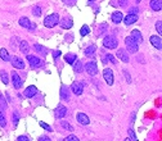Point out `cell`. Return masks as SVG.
Wrapping results in <instances>:
<instances>
[{
	"label": "cell",
	"instance_id": "obj_35",
	"mask_svg": "<svg viewBox=\"0 0 162 141\" xmlns=\"http://www.w3.org/2000/svg\"><path fill=\"white\" fill-rule=\"evenodd\" d=\"M63 141H80V140H79L75 135H70V136H67Z\"/></svg>",
	"mask_w": 162,
	"mask_h": 141
},
{
	"label": "cell",
	"instance_id": "obj_29",
	"mask_svg": "<svg viewBox=\"0 0 162 141\" xmlns=\"http://www.w3.org/2000/svg\"><path fill=\"white\" fill-rule=\"evenodd\" d=\"M0 126H1V127L7 126V119H5V115H4L3 109H0Z\"/></svg>",
	"mask_w": 162,
	"mask_h": 141
},
{
	"label": "cell",
	"instance_id": "obj_48",
	"mask_svg": "<svg viewBox=\"0 0 162 141\" xmlns=\"http://www.w3.org/2000/svg\"><path fill=\"white\" fill-rule=\"evenodd\" d=\"M89 1H95V0H89Z\"/></svg>",
	"mask_w": 162,
	"mask_h": 141
},
{
	"label": "cell",
	"instance_id": "obj_14",
	"mask_svg": "<svg viewBox=\"0 0 162 141\" xmlns=\"http://www.w3.org/2000/svg\"><path fill=\"white\" fill-rule=\"evenodd\" d=\"M116 57L119 58L121 62H125V63L129 62V55H127V53H126L125 49H119L117 53H116Z\"/></svg>",
	"mask_w": 162,
	"mask_h": 141
},
{
	"label": "cell",
	"instance_id": "obj_34",
	"mask_svg": "<svg viewBox=\"0 0 162 141\" xmlns=\"http://www.w3.org/2000/svg\"><path fill=\"white\" fill-rule=\"evenodd\" d=\"M107 28H108V24H107V23H102L99 26V35H102L104 31H107Z\"/></svg>",
	"mask_w": 162,
	"mask_h": 141
},
{
	"label": "cell",
	"instance_id": "obj_28",
	"mask_svg": "<svg viewBox=\"0 0 162 141\" xmlns=\"http://www.w3.org/2000/svg\"><path fill=\"white\" fill-rule=\"evenodd\" d=\"M0 77H1V81H3V84H4V85L9 84V78H8V74H7V72H5V71L0 72Z\"/></svg>",
	"mask_w": 162,
	"mask_h": 141
},
{
	"label": "cell",
	"instance_id": "obj_46",
	"mask_svg": "<svg viewBox=\"0 0 162 141\" xmlns=\"http://www.w3.org/2000/svg\"><path fill=\"white\" fill-rule=\"evenodd\" d=\"M125 141H133V140H131L130 137H127V139H125Z\"/></svg>",
	"mask_w": 162,
	"mask_h": 141
},
{
	"label": "cell",
	"instance_id": "obj_45",
	"mask_svg": "<svg viewBox=\"0 0 162 141\" xmlns=\"http://www.w3.org/2000/svg\"><path fill=\"white\" fill-rule=\"evenodd\" d=\"M39 141H52L50 139H49L48 136H41L40 139H39Z\"/></svg>",
	"mask_w": 162,
	"mask_h": 141
},
{
	"label": "cell",
	"instance_id": "obj_6",
	"mask_svg": "<svg viewBox=\"0 0 162 141\" xmlns=\"http://www.w3.org/2000/svg\"><path fill=\"white\" fill-rule=\"evenodd\" d=\"M85 71L90 74V76H95L98 73V67L95 62H89L85 64Z\"/></svg>",
	"mask_w": 162,
	"mask_h": 141
},
{
	"label": "cell",
	"instance_id": "obj_32",
	"mask_svg": "<svg viewBox=\"0 0 162 141\" xmlns=\"http://www.w3.org/2000/svg\"><path fill=\"white\" fill-rule=\"evenodd\" d=\"M32 14H34L35 17H40L41 16V8L40 7H34V9H32Z\"/></svg>",
	"mask_w": 162,
	"mask_h": 141
},
{
	"label": "cell",
	"instance_id": "obj_42",
	"mask_svg": "<svg viewBox=\"0 0 162 141\" xmlns=\"http://www.w3.org/2000/svg\"><path fill=\"white\" fill-rule=\"evenodd\" d=\"M61 50H56V51H54V53H53V58H54V59H57V58H59V57H61Z\"/></svg>",
	"mask_w": 162,
	"mask_h": 141
},
{
	"label": "cell",
	"instance_id": "obj_33",
	"mask_svg": "<svg viewBox=\"0 0 162 141\" xmlns=\"http://www.w3.org/2000/svg\"><path fill=\"white\" fill-rule=\"evenodd\" d=\"M12 119H13V123H14V126H17L18 121H20V117H18V113H17V112H14V113H13V115H12Z\"/></svg>",
	"mask_w": 162,
	"mask_h": 141
},
{
	"label": "cell",
	"instance_id": "obj_20",
	"mask_svg": "<svg viewBox=\"0 0 162 141\" xmlns=\"http://www.w3.org/2000/svg\"><path fill=\"white\" fill-rule=\"evenodd\" d=\"M149 5L153 10H156V12H160V10L162 9V1L161 0H150Z\"/></svg>",
	"mask_w": 162,
	"mask_h": 141
},
{
	"label": "cell",
	"instance_id": "obj_41",
	"mask_svg": "<svg viewBox=\"0 0 162 141\" xmlns=\"http://www.w3.org/2000/svg\"><path fill=\"white\" fill-rule=\"evenodd\" d=\"M61 124H62L63 128H67V130H70V131H73V128H72V127H71L67 122H61Z\"/></svg>",
	"mask_w": 162,
	"mask_h": 141
},
{
	"label": "cell",
	"instance_id": "obj_1",
	"mask_svg": "<svg viewBox=\"0 0 162 141\" xmlns=\"http://www.w3.org/2000/svg\"><path fill=\"white\" fill-rule=\"evenodd\" d=\"M58 23H59V16L57 13H53V14L48 16V17L44 19V26L48 27V28H53Z\"/></svg>",
	"mask_w": 162,
	"mask_h": 141
},
{
	"label": "cell",
	"instance_id": "obj_24",
	"mask_svg": "<svg viewBox=\"0 0 162 141\" xmlns=\"http://www.w3.org/2000/svg\"><path fill=\"white\" fill-rule=\"evenodd\" d=\"M122 19H123V16L121 12H115L113 14H112V22H113V23H116V24L120 23Z\"/></svg>",
	"mask_w": 162,
	"mask_h": 141
},
{
	"label": "cell",
	"instance_id": "obj_50",
	"mask_svg": "<svg viewBox=\"0 0 162 141\" xmlns=\"http://www.w3.org/2000/svg\"><path fill=\"white\" fill-rule=\"evenodd\" d=\"M135 141H138V140H135Z\"/></svg>",
	"mask_w": 162,
	"mask_h": 141
},
{
	"label": "cell",
	"instance_id": "obj_9",
	"mask_svg": "<svg viewBox=\"0 0 162 141\" xmlns=\"http://www.w3.org/2000/svg\"><path fill=\"white\" fill-rule=\"evenodd\" d=\"M12 81H13V86L16 88H21L22 85H23V81L21 80L20 74L17 72H12Z\"/></svg>",
	"mask_w": 162,
	"mask_h": 141
},
{
	"label": "cell",
	"instance_id": "obj_7",
	"mask_svg": "<svg viewBox=\"0 0 162 141\" xmlns=\"http://www.w3.org/2000/svg\"><path fill=\"white\" fill-rule=\"evenodd\" d=\"M66 114H67V108L63 107V105L57 107L56 110H54V117L58 118V119H61V118H64Z\"/></svg>",
	"mask_w": 162,
	"mask_h": 141
},
{
	"label": "cell",
	"instance_id": "obj_30",
	"mask_svg": "<svg viewBox=\"0 0 162 141\" xmlns=\"http://www.w3.org/2000/svg\"><path fill=\"white\" fill-rule=\"evenodd\" d=\"M34 48H35V50L39 51V53H41V54H46V49L44 48V46H41L40 44H35Z\"/></svg>",
	"mask_w": 162,
	"mask_h": 141
},
{
	"label": "cell",
	"instance_id": "obj_12",
	"mask_svg": "<svg viewBox=\"0 0 162 141\" xmlns=\"http://www.w3.org/2000/svg\"><path fill=\"white\" fill-rule=\"evenodd\" d=\"M12 65H13L14 68H17V69H23V68H24V62L21 59V58L13 57V59H12Z\"/></svg>",
	"mask_w": 162,
	"mask_h": 141
},
{
	"label": "cell",
	"instance_id": "obj_37",
	"mask_svg": "<svg viewBox=\"0 0 162 141\" xmlns=\"http://www.w3.org/2000/svg\"><path fill=\"white\" fill-rule=\"evenodd\" d=\"M156 30H157V31H158V34H162V22L161 21H158L157 22V23H156Z\"/></svg>",
	"mask_w": 162,
	"mask_h": 141
},
{
	"label": "cell",
	"instance_id": "obj_13",
	"mask_svg": "<svg viewBox=\"0 0 162 141\" xmlns=\"http://www.w3.org/2000/svg\"><path fill=\"white\" fill-rule=\"evenodd\" d=\"M24 96L26 98H34L35 95L37 94V88H36V86H34V85H31V86H28L24 90Z\"/></svg>",
	"mask_w": 162,
	"mask_h": 141
},
{
	"label": "cell",
	"instance_id": "obj_3",
	"mask_svg": "<svg viewBox=\"0 0 162 141\" xmlns=\"http://www.w3.org/2000/svg\"><path fill=\"white\" fill-rule=\"evenodd\" d=\"M125 44H126V48H127V50L130 51V53H136V51L139 50L138 44H136L135 40H133L130 36H127V37L125 38Z\"/></svg>",
	"mask_w": 162,
	"mask_h": 141
},
{
	"label": "cell",
	"instance_id": "obj_11",
	"mask_svg": "<svg viewBox=\"0 0 162 141\" xmlns=\"http://www.w3.org/2000/svg\"><path fill=\"white\" fill-rule=\"evenodd\" d=\"M150 44H152L157 50H161L162 49V40H161L160 36H150Z\"/></svg>",
	"mask_w": 162,
	"mask_h": 141
},
{
	"label": "cell",
	"instance_id": "obj_44",
	"mask_svg": "<svg viewBox=\"0 0 162 141\" xmlns=\"http://www.w3.org/2000/svg\"><path fill=\"white\" fill-rule=\"evenodd\" d=\"M119 4H120V7H126L127 0H119Z\"/></svg>",
	"mask_w": 162,
	"mask_h": 141
},
{
	"label": "cell",
	"instance_id": "obj_31",
	"mask_svg": "<svg viewBox=\"0 0 162 141\" xmlns=\"http://www.w3.org/2000/svg\"><path fill=\"white\" fill-rule=\"evenodd\" d=\"M80 34L82 35V36H85V35H89L90 34V28H89V26H82L81 27V30H80Z\"/></svg>",
	"mask_w": 162,
	"mask_h": 141
},
{
	"label": "cell",
	"instance_id": "obj_40",
	"mask_svg": "<svg viewBox=\"0 0 162 141\" xmlns=\"http://www.w3.org/2000/svg\"><path fill=\"white\" fill-rule=\"evenodd\" d=\"M129 136H130V139H131V140H133V141H135V140H136V136H135V132H134V131H133V130H131V128H130V130H129Z\"/></svg>",
	"mask_w": 162,
	"mask_h": 141
},
{
	"label": "cell",
	"instance_id": "obj_22",
	"mask_svg": "<svg viewBox=\"0 0 162 141\" xmlns=\"http://www.w3.org/2000/svg\"><path fill=\"white\" fill-rule=\"evenodd\" d=\"M72 65H73V71H75L76 73H81V72L84 71V64H82L81 60H76Z\"/></svg>",
	"mask_w": 162,
	"mask_h": 141
},
{
	"label": "cell",
	"instance_id": "obj_26",
	"mask_svg": "<svg viewBox=\"0 0 162 141\" xmlns=\"http://www.w3.org/2000/svg\"><path fill=\"white\" fill-rule=\"evenodd\" d=\"M0 58H1L4 62H8V60H10V57H9V54H8L7 49H0Z\"/></svg>",
	"mask_w": 162,
	"mask_h": 141
},
{
	"label": "cell",
	"instance_id": "obj_23",
	"mask_svg": "<svg viewBox=\"0 0 162 141\" xmlns=\"http://www.w3.org/2000/svg\"><path fill=\"white\" fill-rule=\"evenodd\" d=\"M64 60L68 63V64H73V63L77 60V57H76L75 54H72V53H68V54L64 55Z\"/></svg>",
	"mask_w": 162,
	"mask_h": 141
},
{
	"label": "cell",
	"instance_id": "obj_8",
	"mask_svg": "<svg viewBox=\"0 0 162 141\" xmlns=\"http://www.w3.org/2000/svg\"><path fill=\"white\" fill-rule=\"evenodd\" d=\"M71 90L75 95H81L82 91H84V84L82 82H73L71 85Z\"/></svg>",
	"mask_w": 162,
	"mask_h": 141
},
{
	"label": "cell",
	"instance_id": "obj_49",
	"mask_svg": "<svg viewBox=\"0 0 162 141\" xmlns=\"http://www.w3.org/2000/svg\"><path fill=\"white\" fill-rule=\"evenodd\" d=\"M73 1H76V0H73Z\"/></svg>",
	"mask_w": 162,
	"mask_h": 141
},
{
	"label": "cell",
	"instance_id": "obj_15",
	"mask_svg": "<svg viewBox=\"0 0 162 141\" xmlns=\"http://www.w3.org/2000/svg\"><path fill=\"white\" fill-rule=\"evenodd\" d=\"M130 37L133 38V40H135L136 44L143 43V36H142V34H140V31H139V30H133V31H131Z\"/></svg>",
	"mask_w": 162,
	"mask_h": 141
},
{
	"label": "cell",
	"instance_id": "obj_4",
	"mask_svg": "<svg viewBox=\"0 0 162 141\" xmlns=\"http://www.w3.org/2000/svg\"><path fill=\"white\" fill-rule=\"evenodd\" d=\"M27 60H28L31 68H39L43 65V60L37 57H34V55H27Z\"/></svg>",
	"mask_w": 162,
	"mask_h": 141
},
{
	"label": "cell",
	"instance_id": "obj_16",
	"mask_svg": "<svg viewBox=\"0 0 162 141\" xmlns=\"http://www.w3.org/2000/svg\"><path fill=\"white\" fill-rule=\"evenodd\" d=\"M122 21H123V23H125L126 26H130V24L135 23V22L138 21V16L136 14H127L125 18L122 19Z\"/></svg>",
	"mask_w": 162,
	"mask_h": 141
},
{
	"label": "cell",
	"instance_id": "obj_5",
	"mask_svg": "<svg viewBox=\"0 0 162 141\" xmlns=\"http://www.w3.org/2000/svg\"><path fill=\"white\" fill-rule=\"evenodd\" d=\"M103 77H104V80H106L107 85H109V86L113 85V71H112L111 68H104Z\"/></svg>",
	"mask_w": 162,
	"mask_h": 141
},
{
	"label": "cell",
	"instance_id": "obj_39",
	"mask_svg": "<svg viewBox=\"0 0 162 141\" xmlns=\"http://www.w3.org/2000/svg\"><path fill=\"white\" fill-rule=\"evenodd\" d=\"M40 126L43 127L44 130H46V131H49V132L52 131V127L49 126V124H46V123H44V122H40Z\"/></svg>",
	"mask_w": 162,
	"mask_h": 141
},
{
	"label": "cell",
	"instance_id": "obj_2",
	"mask_svg": "<svg viewBox=\"0 0 162 141\" xmlns=\"http://www.w3.org/2000/svg\"><path fill=\"white\" fill-rule=\"evenodd\" d=\"M103 45L108 49H116L117 45H119V41H117L116 37L113 36H106L103 38Z\"/></svg>",
	"mask_w": 162,
	"mask_h": 141
},
{
	"label": "cell",
	"instance_id": "obj_18",
	"mask_svg": "<svg viewBox=\"0 0 162 141\" xmlns=\"http://www.w3.org/2000/svg\"><path fill=\"white\" fill-rule=\"evenodd\" d=\"M18 23H20V26L21 27H23V28H27L30 31L31 30V22H30V19L27 18V17H22L20 21H18Z\"/></svg>",
	"mask_w": 162,
	"mask_h": 141
},
{
	"label": "cell",
	"instance_id": "obj_19",
	"mask_svg": "<svg viewBox=\"0 0 162 141\" xmlns=\"http://www.w3.org/2000/svg\"><path fill=\"white\" fill-rule=\"evenodd\" d=\"M95 50H97V46H95V45H89V46H87V48L84 50L85 57H89V58L94 57V55H95Z\"/></svg>",
	"mask_w": 162,
	"mask_h": 141
},
{
	"label": "cell",
	"instance_id": "obj_38",
	"mask_svg": "<svg viewBox=\"0 0 162 141\" xmlns=\"http://www.w3.org/2000/svg\"><path fill=\"white\" fill-rule=\"evenodd\" d=\"M138 12H139V9L136 7H133V8H130V9H129V14H136V16H138Z\"/></svg>",
	"mask_w": 162,
	"mask_h": 141
},
{
	"label": "cell",
	"instance_id": "obj_17",
	"mask_svg": "<svg viewBox=\"0 0 162 141\" xmlns=\"http://www.w3.org/2000/svg\"><path fill=\"white\" fill-rule=\"evenodd\" d=\"M77 122L80 123V124H84V126H86V124H89L90 123V119H89V117H87L86 114H84V113H79L77 114Z\"/></svg>",
	"mask_w": 162,
	"mask_h": 141
},
{
	"label": "cell",
	"instance_id": "obj_27",
	"mask_svg": "<svg viewBox=\"0 0 162 141\" xmlns=\"http://www.w3.org/2000/svg\"><path fill=\"white\" fill-rule=\"evenodd\" d=\"M61 98L63 99V100H66V101L70 99V94H68V88L67 87H62L61 88Z\"/></svg>",
	"mask_w": 162,
	"mask_h": 141
},
{
	"label": "cell",
	"instance_id": "obj_10",
	"mask_svg": "<svg viewBox=\"0 0 162 141\" xmlns=\"http://www.w3.org/2000/svg\"><path fill=\"white\" fill-rule=\"evenodd\" d=\"M59 24H61V27L63 30H70L73 26V21L70 17H67V18L59 19Z\"/></svg>",
	"mask_w": 162,
	"mask_h": 141
},
{
	"label": "cell",
	"instance_id": "obj_43",
	"mask_svg": "<svg viewBox=\"0 0 162 141\" xmlns=\"http://www.w3.org/2000/svg\"><path fill=\"white\" fill-rule=\"evenodd\" d=\"M17 141H30V140H28V137L27 136H18Z\"/></svg>",
	"mask_w": 162,
	"mask_h": 141
},
{
	"label": "cell",
	"instance_id": "obj_47",
	"mask_svg": "<svg viewBox=\"0 0 162 141\" xmlns=\"http://www.w3.org/2000/svg\"><path fill=\"white\" fill-rule=\"evenodd\" d=\"M139 1H142V0H136V3H139Z\"/></svg>",
	"mask_w": 162,
	"mask_h": 141
},
{
	"label": "cell",
	"instance_id": "obj_36",
	"mask_svg": "<svg viewBox=\"0 0 162 141\" xmlns=\"http://www.w3.org/2000/svg\"><path fill=\"white\" fill-rule=\"evenodd\" d=\"M0 105H1L4 109H7V107H8V104H7V101L4 100V98H3V95L0 94Z\"/></svg>",
	"mask_w": 162,
	"mask_h": 141
},
{
	"label": "cell",
	"instance_id": "obj_21",
	"mask_svg": "<svg viewBox=\"0 0 162 141\" xmlns=\"http://www.w3.org/2000/svg\"><path fill=\"white\" fill-rule=\"evenodd\" d=\"M102 60H103L104 64H107V63H112V64H116V63H117V60L115 59V57H113L112 54H106V55H103Z\"/></svg>",
	"mask_w": 162,
	"mask_h": 141
},
{
	"label": "cell",
	"instance_id": "obj_25",
	"mask_svg": "<svg viewBox=\"0 0 162 141\" xmlns=\"http://www.w3.org/2000/svg\"><path fill=\"white\" fill-rule=\"evenodd\" d=\"M20 50L22 51L23 54H27L28 53V50H30V46H28V44H27V41H21L20 43Z\"/></svg>",
	"mask_w": 162,
	"mask_h": 141
}]
</instances>
